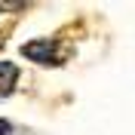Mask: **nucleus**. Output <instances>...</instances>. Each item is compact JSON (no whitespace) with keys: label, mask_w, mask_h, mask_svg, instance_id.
Segmentation results:
<instances>
[{"label":"nucleus","mask_w":135,"mask_h":135,"mask_svg":"<svg viewBox=\"0 0 135 135\" xmlns=\"http://www.w3.org/2000/svg\"><path fill=\"white\" fill-rule=\"evenodd\" d=\"M22 55L31 61H40V65H61L65 61V49L55 40H31L22 46Z\"/></svg>","instance_id":"nucleus-1"},{"label":"nucleus","mask_w":135,"mask_h":135,"mask_svg":"<svg viewBox=\"0 0 135 135\" xmlns=\"http://www.w3.org/2000/svg\"><path fill=\"white\" fill-rule=\"evenodd\" d=\"M16 80H18V68L12 61H0V98H6L12 92Z\"/></svg>","instance_id":"nucleus-2"},{"label":"nucleus","mask_w":135,"mask_h":135,"mask_svg":"<svg viewBox=\"0 0 135 135\" xmlns=\"http://www.w3.org/2000/svg\"><path fill=\"white\" fill-rule=\"evenodd\" d=\"M12 132V123H9V120H0V135H9Z\"/></svg>","instance_id":"nucleus-3"}]
</instances>
